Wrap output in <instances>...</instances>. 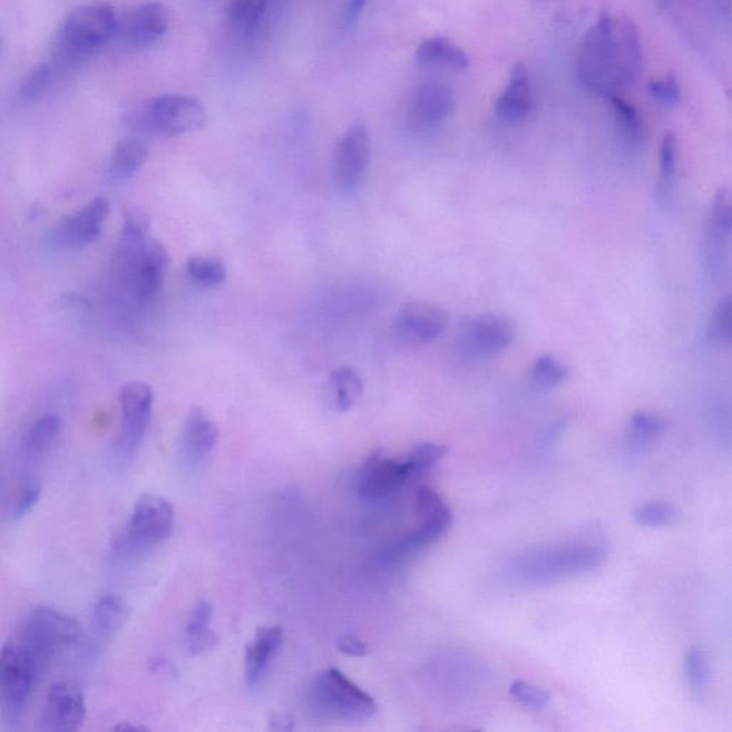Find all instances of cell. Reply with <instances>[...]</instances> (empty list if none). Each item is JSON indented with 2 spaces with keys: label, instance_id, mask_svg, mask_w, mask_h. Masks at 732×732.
<instances>
[{
  "label": "cell",
  "instance_id": "6da1fadb",
  "mask_svg": "<svg viewBox=\"0 0 732 732\" xmlns=\"http://www.w3.org/2000/svg\"><path fill=\"white\" fill-rule=\"evenodd\" d=\"M638 28L624 14L604 12L585 35L578 53V77L605 98L631 88L641 72Z\"/></svg>",
  "mask_w": 732,
  "mask_h": 732
},
{
  "label": "cell",
  "instance_id": "7a4b0ae2",
  "mask_svg": "<svg viewBox=\"0 0 732 732\" xmlns=\"http://www.w3.org/2000/svg\"><path fill=\"white\" fill-rule=\"evenodd\" d=\"M119 18L106 3L85 4L70 12L60 25L49 62L60 77L80 69L115 39Z\"/></svg>",
  "mask_w": 732,
  "mask_h": 732
},
{
  "label": "cell",
  "instance_id": "3957f363",
  "mask_svg": "<svg viewBox=\"0 0 732 732\" xmlns=\"http://www.w3.org/2000/svg\"><path fill=\"white\" fill-rule=\"evenodd\" d=\"M206 110L189 95L168 94L145 100L126 118L129 129L156 138H178L204 128Z\"/></svg>",
  "mask_w": 732,
  "mask_h": 732
},
{
  "label": "cell",
  "instance_id": "277c9868",
  "mask_svg": "<svg viewBox=\"0 0 732 732\" xmlns=\"http://www.w3.org/2000/svg\"><path fill=\"white\" fill-rule=\"evenodd\" d=\"M308 705L318 719L328 721H362L377 711L372 695L336 668H328L312 681Z\"/></svg>",
  "mask_w": 732,
  "mask_h": 732
},
{
  "label": "cell",
  "instance_id": "5b68a950",
  "mask_svg": "<svg viewBox=\"0 0 732 732\" xmlns=\"http://www.w3.org/2000/svg\"><path fill=\"white\" fill-rule=\"evenodd\" d=\"M78 621L60 611L39 607L23 621L20 645L28 651L42 673L50 661L72 648L79 640Z\"/></svg>",
  "mask_w": 732,
  "mask_h": 732
},
{
  "label": "cell",
  "instance_id": "8992f818",
  "mask_svg": "<svg viewBox=\"0 0 732 732\" xmlns=\"http://www.w3.org/2000/svg\"><path fill=\"white\" fill-rule=\"evenodd\" d=\"M175 518L174 505L168 499L156 494L140 495L125 533L116 539L115 553L130 557L158 547L174 531Z\"/></svg>",
  "mask_w": 732,
  "mask_h": 732
},
{
  "label": "cell",
  "instance_id": "52a82bcc",
  "mask_svg": "<svg viewBox=\"0 0 732 732\" xmlns=\"http://www.w3.org/2000/svg\"><path fill=\"white\" fill-rule=\"evenodd\" d=\"M39 670L20 643L3 644L0 655V699L3 716L17 721L27 710Z\"/></svg>",
  "mask_w": 732,
  "mask_h": 732
},
{
  "label": "cell",
  "instance_id": "ba28073f",
  "mask_svg": "<svg viewBox=\"0 0 732 732\" xmlns=\"http://www.w3.org/2000/svg\"><path fill=\"white\" fill-rule=\"evenodd\" d=\"M417 509L421 524L417 531L409 534L406 539L393 545L387 553L391 562L402 559L413 555L421 549L427 548L438 541L452 524V513L448 505L443 502L441 495L433 491L432 488H419L417 494Z\"/></svg>",
  "mask_w": 732,
  "mask_h": 732
},
{
  "label": "cell",
  "instance_id": "9c48e42d",
  "mask_svg": "<svg viewBox=\"0 0 732 732\" xmlns=\"http://www.w3.org/2000/svg\"><path fill=\"white\" fill-rule=\"evenodd\" d=\"M605 558L607 552L599 545H575L534 555L523 564L521 574L528 579H557L598 568Z\"/></svg>",
  "mask_w": 732,
  "mask_h": 732
},
{
  "label": "cell",
  "instance_id": "30bf717a",
  "mask_svg": "<svg viewBox=\"0 0 732 732\" xmlns=\"http://www.w3.org/2000/svg\"><path fill=\"white\" fill-rule=\"evenodd\" d=\"M515 324L504 315H482L467 322L459 331L457 348L469 360H484L497 355L511 345Z\"/></svg>",
  "mask_w": 732,
  "mask_h": 732
},
{
  "label": "cell",
  "instance_id": "8fae6325",
  "mask_svg": "<svg viewBox=\"0 0 732 732\" xmlns=\"http://www.w3.org/2000/svg\"><path fill=\"white\" fill-rule=\"evenodd\" d=\"M155 396L153 388L145 382H129L119 392L120 436L118 449L124 457L134 456L143 443L150 417H153Z\"/></svg>",
  "mask_w": 732,
  "mask_h": 732
},
{
  "label": "cell",
  "instance_id": "7c38bea8",
  "mask_svg": "<svg viewBox=\"0 0 732 732\" xmlns=\"http://www.w3.org/2000/svg\"><path fill=\"white\" fill-rule=\"evenodd\" d=\"M169 27V9L160 2H145L119 18L115 38L125 49H148L165 38Z\"/></svg>",
  "mask_w": 732,
  "mask_h": 732
},
{
  "label": "cell",
  "instance_id": "4fadbf2b",
  "mask_svg": "<svg viewBox=\"0 0 732 732\" xmlns=\"http://www.w3.org/2000/svg\"><path fill=\"white\" fill-rule=\"evenodd\" d=\"M110 214L108 199L95 198L84 208L60 219L49 232V244L59 250H79L95 244Z\"/></svg>",
  "mask_w": 732,
  "mask_h": 732
},
{
  "label": "cell",
  "instance_id": "5bb4252c",
  "mask_svg": "<svg viewBox=\"0 0 732 732\" xmlns=\"http://www.w3.org/2000/svg\"><path fill=\"white\" fill-rule=\"evenodd\" d=\"M370 163V135L363 125L352 126L342 136L333 155V178L345 194L360 186Z\"/></svg>",
  "mask_w": 732,
  "mask_h": 732
},
{
  "label": "cell",
  "instance_id": "9a60e30c",
  "mask_svg": "<svg viewBox=\"0 0 732 732\" xmlns=\"http://www.w3.org/2000/svg\"><path fill=\"white\" fill-rule=\"evenodd\" d=\"M219 438V428L204 409L192 408L180 429L178 452L182 468L196 471L204 467Z\"/></svg>",
  "mask_w": 732,
  "mask_h": 732
},
{
  "label": "cell",
  "instance_id": "2e32d148",
  "mask_svg": "<svg viewBox=\"0 0 732 732\" xmlns=\"http://www.w3.org/2000/svg\"><path fill=\"white\" fill-rule=\"evenodd\" d=\"M409 478L412 474L407 459L400 462L373 452L361 469L357 488L367 501H380L401 489Z\"/></svg>",
  "mask_w": 732,
  "mask_h": 732
},
{
  "label": "cell",
  "instance_id": "e0dca14e",
  "mask_svg": "<svg viewBox=\"0 0 732 732\" xmlns=\"http://www.w3.org/2000/svg\"><path fill=\"white\" fill-rule=\"evenodd\" d=\"M168 267V250L160 242L150 241L123 281L133 290L136 300L148 304L163 291Z\"/></svg>",
  "mask_w": 732,
  "mask_h": 732
},
{
  "label": "cell",
  "instance_id": "ac0fdd59",
  "mask_svg": "<svg viewBox=\"0 0 732 732\" xmlns=\"http://www.w3.org/2000/svg\"><path fill=\"white\" fill-rule=\"evenodd\" d=\"M85 720V696L77 685L57 683L50 686L42 720H40L42 730L72 732L79 730Z\"/></svg>",
  "mask_w": 732,
  "mask_h": 732
},
{
  "label": "cell",
  "instance_id": "d6986e66",
  "mask_svg": "<svg viewBox=\"0 0 732 732\" xmlns=\"http://www.w3.org/2000/svg\"><path fill=\"white\" fill-rule=\"evenodd\" d=\"M449 316L443 308L428 302H411L397 315L396 330L403 340L429 343L446 332Z\"/></svg>",
  "mask_w": 732,
  "mask_h": 732
},
{
  "label": "cell",
  "instance_id": "ffe728a7",
  "mask_svg": "<svg viewBox=\"0 0 732 732\" xmlns=\"http://www.w3.org/2000/svg\"><path fill=\"white\" fill-rule=\"evenodd\" d=\"M453 109V94L447 86L428 84L413 95L408 123L416 130H431L443 124Z\"/></svg>",
  "mask_w": 732,
  "mask_h": 732
},
{
  "label": "cell",
  "instance_id": "44dd1931",
  "mask_svg": "<svg viewBox=\"0 0 732 732\" xmlns=\"http://www.w3.org/2000/svg\"><path fill=\"white\" fill-rule=\"evenodd\" d=\"M150 241L153 240L149 238L148 215L140 209L128 211L114 254V271L120 281L128 274L138 257L144 254Z\"/></svg>",
  "mask_w": 732,
  "mask_h": 732
},
{
  "label": "cell",
  "instance_id": "7402d4cb",
  "mask_svg": "<svg viewBox=\"0 0 732 732\" xmlns=\"http://www.w3.org/2000/svg\"><path fill=\"white\" fill-rule=\"evenodd\" d=\"M284 644V629L274 627L257 628L254 640L247 644L245 650V681L250 686H255L264 679L266 670L275 660Z\"/></svg>",
  "mask_w": 732,
  "mask_h": 732
},
{
  "label": "cell",
  "instance_id": "603a6c76",
  "mask_svg": "<svg viewBox=\"0 0 732 732\" xmlns=\"http://www.w3.org/2000/svg\"><path fill=\"white\" fill-rule=\"evenodd\" d=\"M533 89L527 68L518 64L495 104V114L505 124L521 123L531 113Z\"/></svg>",
  "mask_w": 732,
  "mask_h": 732
},
{
  "label": "cell",
  "instance_id": "cb8c5ba5",
  "mask_svg": "<svg viewBox=\"0 0 732 732\" xmlns=\"http://www.w3.org/2000/svg\"><path fill=\"white\" fill-rule=\"evenodd\" d=\"M62 418L57 413H43L35 419L20 437L19 451L27 459L47 456L62 433Z\"/></svg>",
  "mask_w": 732,
  "mask_h": 732
},
{
  "label": "cell",
  "instance_id": "d4e9b609",
  "mask_svg": "<svg viewBox=\"0 0 732 732\" xmlns=\"http://www.w3.org/2000/svg\"><path fill=\"white\" fill-rule=\"evenodd\" d=\"M148 146L143 139L130 136L119 140L110 155L108 166H106V176L113 182H123L133 178L148 159Z\"/></svg>",
  "mask_w": 732,
  "mask_h": 732
},
{
  "label": "cell",
  "instance_id": "484cf974",
  "mask_svg": "<svg viewBox=\"0 0 732 732\" xmlns=\"http://www.w3.org/2000/svg\"><path fill=\"white\" fill-rule=\"evenodd\" d=\"M214 607L208 601H201L192 611L185 628L186 648L192 655L211 653L219 644L218 634L212 629Z\"/></svg>",
  "mask_w": 732,
  "mask_h": 732
},
{
  "label": "cell",
  "instance_id": "4316f807",
  "mask_svg": "<svg viewBox=\"0 0 732 732\" xmlns=\"http://www.w3.org/2000/svg\"><path fill=\"white\" fill-rule=\"evenodd\" d=\"M416 58L423 67L466 70L469 58L452 40L442 37L429 38L419 45Z\"/></svg>",
  "mask_w": 732,
  "mask_h": 732
},
{
  "label": "cell",
  "instance_id": "83f0119b",
  "mask_svg": "<svg viewBox=\"0 0 732 732\" xmlns=\"http://www.w3.org/2000/svg\"><path fill=\"white\" fill-rule=\"evenodd\" d=\"M129 605L123 597L106 594L92 611V628L100 638H113L128 623Z\"/></svg>",
  "mask_w": 732,
  "mask_h": 732
},
{
  "label": "cell",
  "instance_id": "f1b7e54d",
  "mask_svg": "<svg viewBox=\"0 0 732 732\" xmlns=\"http://www.w3.org/2000/svg\"><path fill=\"white\" fill-rule=\"evenodd\" d=\"M665 421L658 413L650 411L635 412L629 419L628 448L633 453L647 451L651 443L664 432Z\"/></svg>",
  "mask_w": 732,
  "mask_h": 732
},
{
  "label": "cell",
  "instance_id": "f546056e",
  "mask_svg": "<svg viewBox=\"0 0 732 732\" xmlns=\"http://www.w3.org/2000/svg\"><path fill=\"white\" fill-rule=\"evenodd\" d=\"M270 9V0H230L228 18L232 29L242 37H251Z\"/></svg>",
  "mask_w": 732,
  "mask_h": 732
},
{
  "label": "cell",
  "instance_id": "4dcf8cb0",
  "mask_svg": "<svg viewBox=\"0 0 732 732\" xmlns=\"http://www.w3.org/2000/svg\"><path fill=\"white\" fill-rule=\"evenodd\" d=\"M331 390L338 411H350L362 396L360 373L350 367L338 368L331 375Z\"/></svg>",
  "mask_w": 732,
  "mask_h": 732
},
{
  "label": "cell",
  "instance_id": "1f68e13d",
  "mask_svg": "<svg viewBox=\"0 0 732 732\" xmlns=\"http://www.w3.org/2000/svg\"><path fill=\"white\" fill-rule=\"evenodd\" d=\"M58 78H60V75L52 64L39 65V67L30 70L27 78L20 84L19 99L27 104L37 103L48 94V90L52 88Z\"/></svg>",
  "mask_w": 732,
  "mask_h": 732
},
{
  "label": "cell",
  "instance_id": "d6a6232c",
  "mask_svg": "<svg viewBox=\"0 0 732 732\" xmlns=\"http://www.w3.org/2000/svg\"><path fill=\"white\" fill-rule=\"evenodd\" d=\"M186 274L196 285L214 287L224 284L226 266L219 257L191 256L186 262Z\"/></svg>",
  "mask_w": 732,
  "mask_h": 732
},
{
  "label": "cell",
  "instance_id": "836d02e7",
  "mask_svg": "<svg viewBox=\"0 0 732 732\" xmlns=\"http://www.w3.org/2000/svg\"><path fill=\"white\" fill-rule=\"evenodd\" d=\"M679 518V511L673 504L653 499L640 505L634 513L635 523L644 528H664L673 525Z\"/></svg>",
  "mask_w": 732,
  "mask_h": 732
},
{
  "label": "cell",
  "instance_id": "e575fe53",
  "mask_svg": "<svg viewBox=\"0 0 732 732\" xmlns=\"http://www.w3.org/2000/svg\"><path fill=\"white\" fill-rule=\"evenodd\" d=\"M684 673L691 693L696 699L703 696L710 681V665L704 651L699 647L689 650L684 660Z\"/></svg>",
  "mask_w": 732,
  "mask_h": 732
},
{
  "label": "cell",
  "instance_id": "d590c367",
  "mask_svg": "<svg viewBox=\"0 0 732 732\" xmlns=\"http://www.w3.org/2000/svg\"><path fill=\"white\" fill-rule=\"evenodd\" d=\"M608 100L615 119H617L619 125L621 133L624 134L629 143L637 144L641 135H643V124H641L637 109L627 103V100L621 98L619 95L609 96Z\"/></svg>",
  "mask_w": 732,
  "mask_h": 732
},
{
  "label": "cell",
  "instance_id": "8d00e7d4",
  "mask_svg": "<svg viewBox=\"0 0 732 732\" xmlns=\"http://www.w3.org/2000/svg\"><path fill=\"white\" fill-rule=\"evenodd\" d=\"M568 368L552 355L538 358L533 368V382L539 390H553L567 380Z\"/></svg>",
  "mask_w": 732,
  "mask_h": 732
},
{
  "label": "cell",
  "instance_id": "74e56055",
  "mask_svg": "<svg viewBox=\"0 0 732 732\" xmlns=\"http://www.w3.org/2000/svg\"><path fill=\"white\" fill-rule=\"evenodd\" d=\"M448 448L441 443L422 442L409 453L407 462L411 469L412 477L421 476L437 466L447 456Z\"/></svg>",
  "mask_w": 732,
  "mask_h": 732
},
{
  "label": "cell",
  "instance_id": "f35d334b",
  "mask_svg": "<svg viewBox=\"0 0 732 732\" xmlns=\"http://www.w3.org/2000/svg\"><path fill=\"white\" fill-rule=\"evenodd\" d=\"M706 335L713 343H721V345L732 343V297H725L716 305L710 318Z\"/></svg>",
  "mask_w": 732,
  "mask_h": 732
},
{
  "label": "cell",
  "instance_id": "ab89813d",
  "mask_svg": "<svg viewBox=\"0 0 732 732\" xmlns=\"http://www.w3.org/2000/svg\"><path fill=\"white\" fill-rule=\"evenodd\" d=\"M40 495H42V484L39 479L33 477L25 479L10 505V518L20 519L32 511L39 502Z\"/></svg>",
  "mask_w": 732,
  "mask_h": 732
},
{
  "label": "cell",
  "instance_id": "60d3db41",
  "mask_svg": "<svg viewBox=\"0 0 732 732\" xmlns=\"http://www.w3.org/2000/svg\"><path fill=\"white\" fill-rule=\"evenodd\" d=\"M679 170V139L674 133H668L661 140L660 146V179L661 184L673 185Z\"/></svg>",
  "mask_w": 732,
  "mask_h": 732
},
{
  "label": "cell",
  "instance_id": "b9f144b4",
  "mask_svg": "<svg viewBox=\"0 0 732 732\" xmlns=\"http://www.w3.org/2000/svg\"><path fill=\"white\" fill-rule=\"evenodd\" d=\"M509 694H511L518 703H521L531 710H543L549 704V700H552V696H549L547 691L523 680L514 681L511 686H509Z\"/></svg>",
  "mask_w": 732,
  "mask_h": 732
},
{
  "label": "cell",
  "instance_id": "7bdbcfd3",
  "mask_svg": "<svg viewBox=\"0 0 732 732\" xmlns=\"http://www.w3.org/2000/svg\"><path fill=\"white\" fill-rule=\"evenodd\" d=\"M650 94L664 108H675L681 100V86L675 75L670 74L661 79L651 80Z\"/></svg>",
  "mask_w": 732,
  "mask_h": 732
},
{
  "label": "cell",
  "instance_id": "ee69618b",
  "mask_svg": "<svg viewBox=\"0 0 732 732\" xmlns=\"http://www.w3.org/2000/svg\"><path fill=\"white\" fill-rule=\"evenodd\" d=\"M711 225L725 234H730L732 231V188L716 192L713 209H711Z\"/></svg>",
  "mask_w": 732,
  "mask_h": 732
},
{
  "label": "cell",
  "instance_id": "f6af8a7d",
  "mask_svg": "<svg viewBox=\"0 0 732 732\" xmlns=\"http://www.w3.org/2000/svg\"><path fill=\"white\" fill-rule=\"evenodd\" d=\"M336 645L338 650L347 655L365 656L368 654L367 644L361 638L355 637V635H343V637L338 640Z\"/></svg>",
  "mask_w": 732,
  "mask_h": 732
},
{
  "label": "cell",
  "instance_id": "bcb514c9",
  "mask_svg": "<svg viewBox=\"0 0 732 732\" xmlns=\"http://www.w3.org/2000/svg\"><path fill=\"white\" fill-rule=\"evenodd\" d=\"M368 0H348L347 8L343 10L342 27L343 29H351L355 27L358 19L361 18L363 9L367 7Z\"/></svg>",
  "mask_w": 732,
  "mask_h": 732
},
{
  "label": "cell",
  "instance_id": "7dc6e473",
  "mask_svg": "<svg viewBox=\"0 0 732 732\" xmlns=\"http://www.w3.org/2000/svg\"><path fill=\"white\" fill-rule=\"evenodd\" d=\"M271 723L275 730L286 731L292 729V725H287L291 724V720H287L286 716L275 715Z\"/></svg>",
  "mask_w": 732,
  "mask_h": 732
},
{
  "label": "cell",
  "instance_id": "c3c4849f",
  "mask_svg": "<svg viewBox=\"0 0 732 732\" xmlns=\"http://www.w3.org/2000/svg\"><path fill=\"white\" fill-rule=\"evenodd\" d=\"M114 731H123V732H139V731H148L146 726L143 725H134L129 723H120L118 725H115Z\"/></svg>",
  "mask_w": 732,
  "mask_h": 732
}]
</instances>
